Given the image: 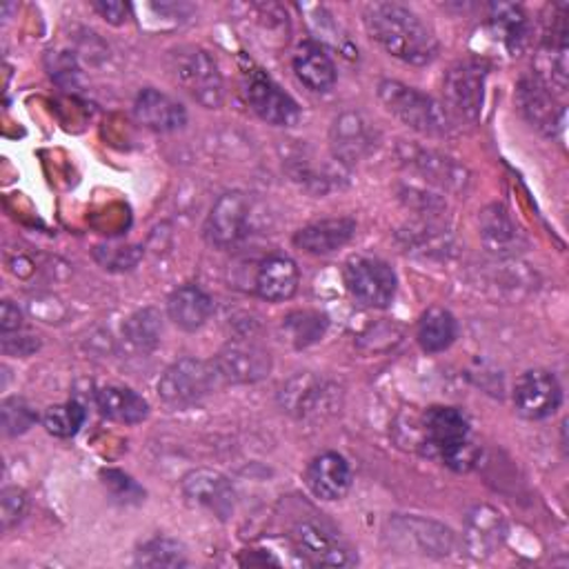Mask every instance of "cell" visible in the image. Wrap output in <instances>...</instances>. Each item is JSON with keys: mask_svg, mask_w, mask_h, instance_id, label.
I'll list each match as a JSON object with an SVG mask.
<instances>
[{"mask_svg": "<svg viewBox=\"0 0 569 569\" xmlns=\"http://www.w3.org/2000/svg\"><path fill=\"white\" fill-rule=\"evenodd\" d=\"M356 233V220L340 216V218H325L311 224H305L296 231L293 244L305 249L307 253L325 256L340 247H345Z\"/></svg>", "mask_w": 569, "mask_h": 569, "instance_id": "44dd1931", "label": "cell"}, {"mask_svg": "<svg viewBox=\"0 0 569 569\" xmlns=\"http://www.w3.org/2000/svg\"><path fill=\"white\" fill-rule=\"evenodd\" d=\"M27 511V493L20 487H4L0 491V522L2 529H11L22 520Z\"/></svg>", "mask_w": 569, "mask_h": 569, "instance_id": "e575fe53", "label": "cell"}, {"mask_svg": "<svg viewBox=\"0 0 569 569\" xmlns=\"http://www.w3.org/2000/svg\"><path fill=\"white\" fill-rule=\"evenodd\" d=\"M333 396L336 389L325 380L311 373H298L280 389V405L296 418L307 420L333 411Z\"/></svg>", "mask_w": 569, "mask_h": 569, "instance_id": "9a60e30c", "label": "cell"}, {"mask_svg": "<svg viewBox=\"0 0 569 569\" xmlns=\"http://www.w3.org/2000/svg\"><path fill=\"white\" fill-rule=\"evenodd\" d=\"M373 142L369 122L356 111L340 113L331 124V149L340 162H358L371 151Z\"/></svg>", "mask_w": 569, "mask_h": 569, "instance_id": "ffe728a7", "label": "cell"}, {"mask_svg": "<svg viewBox=\"0 0 569 569\" xmlns=\"http://www.w3.org/2000/svg\"><path fill=\"white\" fill-rule=\"evenodd\" d=\"M305 482L316 498L329 502L340 500L351 489L349 462L336 451H325L309 462L305 471Z\"/></svg>", "mask_w": 569, "mask_h": 569, "instance_id": "2e32d148", "label": "cell"}, {"mask_svg": "<svg viewBox=\"0 0 569 569\" xmlns=\"http://www.w3.org/2000/svg\"><path fill=\"white\" fill-rule=\"evenodd\" d=\"M242 93L258 118L276 127H291L300 120L298 102L260 67L242 71Z\"/></svg>", "mask_w": 569, "mask_h": 569, "instance_id": "52a82bcc", "label": "cell"}, {"mask_svg": "<svg viewBox=\"0 0 569 569\" xmlns=\"http://www.w3.org/2000/svg\"><path fill=\"white\" fill-rule=\"evenodd\" d=\"M180 489L191 505L207 509L211 516L220 520H227L233 513L236 491L227 476H222L220 471L191 469L180 480Z\"/></svg>", "mask_w": 569, "mask_h": 569, "instance_id": "5bb4252c", "label": "cell"}, {"mask_svg": "<svg viewBox=\"0 0 569 569\" xmlns=\"http://www.w3.org/2000/svg\"><path fill=\"white\" fill-rule=\"evenodd\" d=\"M298 267L289 256H269L258 264L256 293L267 302L289 300L298 291Z\"/></svg>", "mask_w": 569, "mask_h": 569, "instance_id": "603a6c76", "label": "cell"}, {"mask_svg": "<svg viewBox=\"0 0 569 569\" xmlns=\"http://www.w3.org/2000/svg\"><path fill=\"white\" fill-rule=\"evenodd\" d=\"M96 405L100 413L120 425H138L149 416V405L129 387L107 385L98 389Z\"/></svg>", "mask_w": 569, "mask_h": 569, "instance_id": "4316f807", "label": "cell"}, {"mask_svg": "<svg viewBox=\"0 0 569 569\" xmlns=\"http://www.w3.org/2000/svg\"><path fill=\"white\" fill-rule=\"evenodd\" d=\"M38 349V340L33 336H20V340H11L7 336H2V351L7 356H29Z\"/></svg>", "mask_w": 569, "mask_h": 569, "instance_id": "74e56055", "label": "cell"}, {"mask_svg": "<svg viewBox=\"0 0 569 569\" xmlns=\"http://www.w3.org/2000/svg\"><path fill=\"white\" fill-rule=\"evenodd\" d=\"M282 327L289 333V340L293 342V347L302 349L322 338V333L327 329V316H322L318 311H307V309L293 311L284 318Z\"/></svg>", "mask_w": 569, "mask_h": 569, "instance_id": "d6a6232c", "label": "cell"}, {"mask_svg": "<svg viewBox=\"0 0 569 569\" xmlns=\"http://www.w3.org/2000/svg\"><path fill=\"white\" fill-rule=\"evenodd\" d=\"M487 69L478 60H460L451 64L442 80L445 107L449 116L476 122L485 100Z\"/></svg>", "mask_w": 569, "mask_h": 569, "instance_id": "ba28073f", "label": "cell"}, {"mask_svg": "<svg viewBox=\"0 0 569 569\" xmlns=\"http://www.w3.org/2000/svg\"><path fill=\"white\" fill-rule=\"evenodd\" d=\"M133 562L138 567H149V569H173V567H184L187 565V549L182 542L173 540V538H151L147 542H142L136 551Z\"/></svg>", "mask_w": 569, "mask_h": 569, "instance_id": "f546056e", "label": "cell"}, {"mask_svg": "<svg viewBox=\"0 0 569 569\" xmlns=\"http://www.w3.org/2000/svg\"><path fill=\"white\" fill-rule=\"evenodd\" d=\"M478 224H480V238L485 247L498 258H513L516 251L525 244L522 233L513 224L509 211L498 202L487 204L480 211Z\"/></svg>", "mask_w": 569, "mask_h": 569, "instance_id": "7402d4cb", "label": "cell"}, {"mask_svg": "<svg viewBox=\"0 0 569 569\" xmlns=\"http://www.w3.org/2000/svg\"><path fill=\"white\" fill-rule=\"evenodd\" d=\"M169 71L176 84L198 104L218 109L224 98L220 69L209 51L200 47H178L169 53Z\"/></svg>", "mask_w": 569, "mask_h": 569, "instance_id": "3957f363", "label": "cell"}, {"mask_svg": "<svg viewBox=\"0 0 569 569\" xmlns=\"http://www.w3.org/2000/svg\"><path fill=\"white\" fill-rule=\"evenodd\" d=\"M160 333H162L160 313L151 307L131 313L122 325V336L138 351H153L160 342Z\"/></svg>", "mask_w": 569, "mask_h": 569, "instance_id": "4dcf8cb0", "label": "cell"}, {"mask_svg": "<svg viewBox=\"0 0 569 569\" xmlns=\"http://www.w3.org/2000/svg\"><path fill=\"white\" fill-rule=\"evenodd\" d=\"M20 325H22L20 309L11 300H2V305H0V331L11 333V331H18Z\"/></svg>", "mask_w": 569, "mask_h": 569, "instance_id": "8d00e7d4", "label": "cell"}, {"mask_svg": "<svg viewBox=\"0 0 569 569\" xmlns=\"http://www.w3.org/2000/svg\"><path fill=\"white\" fill-rule=\"evenodd\" d=\"M222 385L213 360L180 358L164 369L158 380V398L171 409L198 405Z\"/></svg>", "mask_w": 569, "mask_h": 569, "instance_id": "5b68a950", "label": "cell"}, {"mask_svg": "<svg viewBox=\"0 0 569 569\" xmlns=\"http://www.w3.org/2000/svg\"><path fill=\"white\" fill-rule=\"evenodd\" d=\"M376 93L382 107L409 129L422 136H447L451 131V116L436 98L400 80H380Z\"/></svg>", "mask_w": 569, "mask_h": 569, "instance_id": "7a4b0ae2", "label": "cell"}, {"mask_svg": "<svg viewBox=\"0 0 569 569\" xmlns=\"http://www.w3.org/2000/svg\"><path fill=\"white\" fill-rule=\"evenodd\" d=\"M0 418H2L4 436H20V433L29 431L40 420L36 409L18 396L4 398L0 402Z\"/></svg>", "mask_w": 569, "mask_h": 569, "instance_id": "836d02e7", "label": "cell"}, {"mask_svg": "<svg viewBox=\"0 0 569 569\" xmlns=\"http://www.w3.org/2000/svg\"><path fill=\"white\" fill-rule=\"evenodd\" d=\"M342 278L347 291L356 298V302L373 309L389 307L398 287L393 269L385 260L371 256L349 258L345 262Z\"/></svg>", "mask_w": 569, "mask_h": 569, "instance_id": "8992f818", "label": "cell"}, {"mask_svg": "<svg viewBox=\"0 0 569 569\" xmlns=\"http://www.w3.org/2000/svg\"><path fill=\"white\" fill-rule=\"evenodd\" d=\"M213 365L227 385H249L269 376L271 356L251 340H231L213 358Z\"/></svg>", "mask_w": 569, "mask_h": 569, "instance_id": "7c38bea8", "label": "cell"}, {"mask_svg": "<svg viewBox=\"0 0 569 569\" xmlns=\"http://www.w3.org/2000/svg\"><path fill=\"white\" fill-rule=\"evenodd\" d=\"M213 311V300L196 284H182L167 298V316L182 331L200 329Z\"/></svg>", "mask_w": 569, "mask_h": 569, "instance_id": "484cf974", "label": "cell"}, {"mask_svg": "<svg viewBox=\"0 0 569 569\" xmlns=\"http://www.w3.org/2000/svg\"><path fill=\"white\" fill-rule=\"evenodd\" d=\"M93 9L109 22V24H122L129 16V4L118 2V0H102L93 2Z\"/></svg>", "mask_w": 569, "mask_h": 569, "instance_id": "d590c367", "label": "cell"}, {"mask_svg": "<svg viewBox=\"0 0 569 569\" xmlns=\"http://www.w3.org/2000/svg\"><path fill=\"white\" fill-rule=\"evenodd\" d=\"M502 513L489 505H476L465 520V547L473 558L491 556L505 540Z\"/></svg>", "mask_w": 569, "mask_h": 569, "instance_id": "ac0fdd59", "label": "cell"}, {"mask_svg": "<svg viewBox=\"0 0 569 569\" xmlns=\"http://www.w3.org/2000/svg\"><path fill=\"white\" fill-rule=\"evenodd\" d=\"M385 542L398 553L442 558L456 549V533L438 520L396 513L385 522Z\"/></svg>", "mask_w": 569, "mask_h": 569, "instance_id": "277c9868", "label": "cell"}, {"mask_svg": "<svg viewBox=\"0 0 569 569\" xmlns=\"http://www.w3.org/2000/svg\"><path fill=\"white\" fill-rule=\"evenodd\" d=\"M84 418H87L84 407L76 400H69L62 405L47 407L44 413L40 416V422L47 429V433L56 438H73L80 431Z\"/></svg>", "mask_w": 569, "mask_h": 569, "instance_id": "1f68e13d", "label": "cell"}, {"mask_svg": "<svg viewBox=\"0 0 569 569\" xmlns=\"http://www.w3.org/2000/svg\"><path fill=\"white\" fill-rule=\"evenodd\" d=\"M133 116L140 124H144L147 129L160 131V133H169V131H178L184 127L187 122V111L184 107L173 100L171 96L158 91V89H142L133 102Z\"/></svg>", "mask_w": 569, "mask_h": 569, "instance_id": "e0dca14e", "label": "cell"}, {"mask_svg": "<svg viewBox=\"0 0 569 569\" xmlns=\"http://www.w3.org/2000/svg\"><path fill=\"white\" fill-rule=\"evenodd\" d=\"M480 284H485V289H489L496 298L518 300L536 289V276L527 269V264L513 258H498V262L485 264Z\"/></svg>", "mask_w": 569, "mask_h": 569, "instance_id": "cb8c5ba5", "label": "cell"}, {"mask_svg": "<svg viewBox=\"0 0 569 569\" xmlns=\"http://www.w3.org/2000/svg\"><path fill=\"white\" fill-rule=\"evenodd\" d=\"M400 160L427 184L438 189L460 193L469 184V171L442 151L420 144H400Z\"/></svg>", "mask_w": 569, "mask_h": 569, "instance_id": "8fae6325", "label": "cell"}, {"mask_svg": "<svg viewBox=\"0 0 569 569\" xmlns=\"http://www.w3.org/2000/svg\"><path fill=\"white\" fill-rule=\"evenodd\" d=\"M369 38L389 56L409 64H429L438 53L433 31L407 7L396 2H373L362 13Z\"/></svg>", "mask_w": 569, "mask_h": 569, "instance_id": "6da1fadb", "label": "cell"}, {"mask_svg": "<svg viewBox=\"0 0 569 569\" xmlns=\"http://www.w3.org/2000/svg\"><path fill=\"white\" fill-rule=\"evenodd\" d=\"M293 551L311 567H347L353 562L351 549L325 525L300 520L289 529Z\"/></svg>", "mask_w": 569, "mask_h": 569, "instance_id": "9c48e42d", "label": "cell"}, {"mask_svg": "<svg viewBox=\"0 0 569 569\" xmlns=\"http://www.w3.org/2000/svg\"><path fill=\"white\" fill-rule=\"evenodd\" d=\"M518 104L522 116L538 131L553 136L556 127H562V109H558L553 100V91H549L536 76L520 80Z\"/></svg>", "mask_w": 569, "mask_h": 569, "instance_id": "d6986e66", "label": "cell"}, {"mask_svg": "<svg viewBox=\"0 0 569 569\" xmlns=\"http://www.w3.org/2000/svg\"><path fill=\"white\" fill-rule=\"evenodd\" d=\"M562 402V389L547 369H529L513 385V407L527 420H542Z\"/></svg>", "mask_w": 569, "mask_h": 569, "instance_id": "4fadbf2b", "label": "cell"}, {"mask_svg": "<svg viewBox=\"0 0 569 569\" xmlns=\"http://www.w3.org/2000/svg\"><path fill=\"white\" fill-rule=\"evenodd\" d=\"M296 78L311 91L325 93L336 84V64L318 42H302L291 60Z\"/></svg>", "mask_w": 569, "mask_h": 569, "instance_id": "d4e9b609", "label": "cell"}, {"mask_svg": "<svg viewBox=\"0 0 569 569\" xmlns=\"http://www.w3.org/2000/svg\"><path fill=\"white\" fill-rule=\"evenodd\" d=\"M489 20L493 29L500 31L509 51H520L525 47L529 36V20L520 7L496 2L489 7Z\"/></svg>", "mask_w": 569, "mask_h": 569, "instance_id": "f1b7e54d", "label": "cell"}, {"mask_svg": "<svg viewBox=\"0 0 569 569\" xmlns=\"http://www.w3.org/2000/svg\"><path fill=\"white\" fill-rule=\"evenodd\" d=\"M249 216H251V200L242 191H227L222 193L207 220H204V238L209 244L227 249L238 244L249 231Z\"/></svg>", "mask_w": 569, "mask_h": 569, "instance_id": "30bf717a", "label": "cell"}, {"mask_svg": "<svg viewBox=\"0 0 569 569\" xmlns=\"http://www.w3.org/2000/svg\"><path fill=\"white\" fill-rule=\"evenodd\" d=\"M458 336V322L451 311L442 307H431L427 309L416 329V340L427 353H440L453 345Z\"/></svg>", "mask_w": 569, "mask_h": 569, "instance_id": "83f0119b", "label": "cell"}]
</instances>
